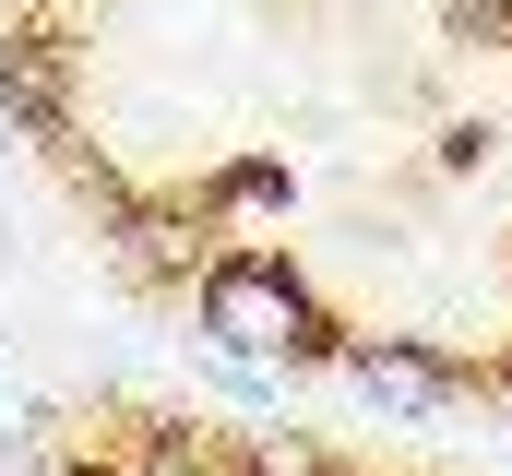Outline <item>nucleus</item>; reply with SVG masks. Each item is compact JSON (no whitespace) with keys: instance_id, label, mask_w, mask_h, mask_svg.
<instances>
[{"instance_id":"obj_1","label":"nucleus","mask_w":512,"mask_h":476,"mask_svg":"<svg viewBox=\"0 0 512 476\" xmlns=\"http://www.w3.org/2000/svg\"><path fill=\"white\" fill-rule=\"evenodd\" d=\"M191 310H203V334L262 369V357H322V310L286 286V262H262V250H215L203 262V286H191Z\"/></svg>"},{"instance_id":"obj_2","label":"nucleus","mask_w":512,"mask_h":476,"mask_svg":"<svg viewBox=\"0 0 512 476\" xmlns=\"http://www.w3.org/2000/svg\"><path fill=\"white\" fill-rule=\"evenodd\" d=\"M0 119L24 131V143H72V72H60V48L48 36H0Z\"/></svg>"},{"instance_id":"obj_3","label":"nucleus","mask_w":512,"mask_h":476,"mask_svg":"<svg viewBox=\"0 0 512 476\" xmlns=\"http://www.w3.org/2000/svg\"><path fill=\"white\" fill-rule=\"evenodd\" d=\"M346 369H358V393H370L382 417H441V405L465 393V381H453L441 357H417V346H358Z\"/></svg>"},{"instance_id":"obj_4","label":"nucleus","mask_w":512,"mask_h":476,"mask_svg":"<svg viewBox=\"0 0 512 476\" xmlns=\"http://www.w3.org/2000/svg\"><path fill=\"white\" fill-rule=\"evenodd\" d=\"M120 250H131V274H155V286H203V262H215L191 203H143V215L120 227Z\"/></svg>"},{"instance_id":"obj_5","label":"nucleus","mask_w":512,"mask_h":476,"mask_svg":"<svg viewBox=\"0 0 512 476\" xmlns=\"http://www.w3.org/2000/svg\"><path fill=\"white\" fill-rule=\"evenodd\" d=\"M60 179H72V203H84L96 227H131V215H143V191H131L108 155H84V143H60Z\"/></svg>"},{"instance_id":"obj_6","label":"nucleus","mask_w":512,"mask_h":476,"mask_svg":"<svg viewBox=\"0 0 512 476\" xmlns=\"http://www.w3.org/2000/svg\"><path fill=\"white\" fill-rule=\"evenodd\" d=\"M239 476H334V465H322L310 441H251V453H239Z\"/></svg>"},{"instance_id":"obj_7","label":"nucleus","mask_w":512,"mask_h":476,"mask_svg":"<svg viewBox=\"0 0 512 476\" xmlns=\"http://www.w3.org/2000/svg\"><path fill=\"white\" fill-rule=\"evenodd\" d=\"M131 476H227V465H215L203 441H143V465H131Z\"/></svg>"},{"instance_id":"obj_8","label":"nucleus","mask_w":512,"mask_h":476,"mask_svg":"<svg viewBox=\"0 0 512 476\" xmlns=\"http://www.w3.org/2000/svg\"><path fill=\"white\" fill-rule=\"evenodd\" d=\"M0 476H36V441L24 429H0Z\"/></svg>"},{"instance_id":"obj_9","label":"nucleus","mask_w":512,"mask_h":476,"mask_svg":"<svg viewBox=\"0 0 512 476\" xmlns=\"http://www.w3.org/2000/svg\"><path fill=\"white\" fill-rule=\"evenodd\" d=\"M0 12H12V0H0Z\"/></svg>"}]
</instances>
